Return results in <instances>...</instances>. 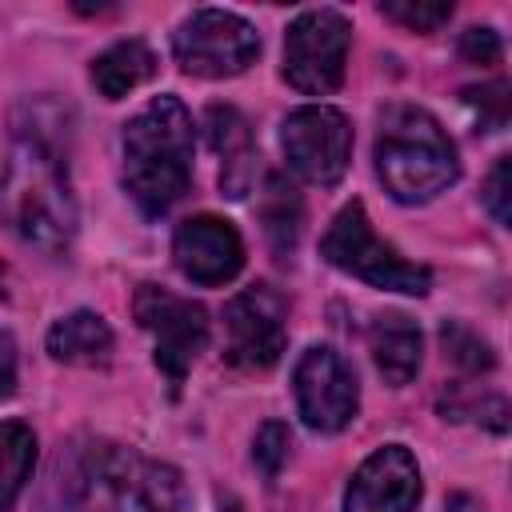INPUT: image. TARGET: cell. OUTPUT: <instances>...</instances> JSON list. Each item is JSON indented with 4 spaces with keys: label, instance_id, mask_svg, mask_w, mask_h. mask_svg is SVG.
<instances>
[{
    "label": "cell",
    "instance_id": "ac0fdd59",
    "mask_svg": "<svg viewBox=\"0 0 512 512\" xmlns=\"http://www.w3.org/2000/svg\"><path fill=\"white\" fill-rule=\"evenodd\" d=\"M36 464V436L28 424L20 420H4L0 424V512H8Z\"/></svg>",
    "mask_w": 512,
    "mask_h": 512
},
{
    "label": "cell",
    "instance_id": "7c38bea8",
    "mask_svg": "<svg viewBox=\"0 0 512 512\" xmlns=\"http://www.w3.org/2000/svg\"><path fill=\"white\" fill-rule=\"evenodd\" d=\"M420 504V468L404 444L376 448L348 480L344 512H412Z\"/></svg>",
    "mask_w": 512,
    "mask_h": 512
},
{
    "label": "cell",
    "instance_id": "603a6c76",
    "mask_svg": "<svg viewBox=\"0 0 512 512\" xmlns=\"http://www.w3.org/2000/svg\"><path fill=\"white\" fill-rule=\"evenodd\" d=\"M484 208L496 216V224H512V156H500L484 180Z\"/></svg>",
    "mask_w": 512,
    "mask_h": 512
},
{
    "label": "cell",
    "instance_id": "d6986e66",
    "mask_svg": "<svg viewBox=\"0 0 512 512\" xmlns=\"http://www.w3.org/2000/svg\"><path fill=\"white\" fill-rule=\"evenodd\" d=\"M264 232H268V240H272V248L280 252V256H288L292 248H296V240H300V224H304V204H300V196H296V188L280 176V172H272L268 180H264Z\"/></svg>",
    "mask_w": 512,
    "mask_h": 512
},
{
    "label": "cell",
    "instance_id": "5bb4252c",
    "mask_svg": "<svg viewBox=\"0 0 512 512\" xmlns=\"http://www.w3.org/2000/svg\"><path fill=\"white\" fill-rule=\"evenodd\" d=\"M204 128H208V140L220 156V188L232 200H244L252 188V176H256V164H252L256 152H252L248 120L232 104H212L204 112Z\"/></svg>",
    "mask_w": 512,
    "mask_h": 512
},
{
    "label": "cell",
    "instance_id": "e0dca14e",
    "mask_svg": "<svg viewBox=\"0 0 512 512\" xmlns=\"http://www.w3.org/2000/svg\"><path fill=\"white\" fill-rule=\"evenodd\" d=\"M156 72V56L144 40H120L112 48H104L96 60H92V84L100 88V96L108 100H120L128 96L132 88H140L148 76Z\"/></svg>",
    "mask_w": 512,
    "mask_h": 512
},
{
    "label": "cell",
    "instance_id": "83f0119b",
    "mask_svg": "<svg viewBox=\"0 0 512 512\" xmlns=\"http://www.w3.org/2000/svg\"><path fill=\"white\" fill-rule=\"evenodd\" d=\"M0 292H4V272H0Z\"/></svg>",
    "mask_w": 512,
    "mask_h": 512
},
{
    "label": "cell",
    "instance_id": "2e32d148",
    "mask_svg": "<svg viewBox=\"0 0 512 512\" xmlns=\"http://www.w3.org/2000/svg\"><path fill=\"white\" fill-rule=\"evenodd\" d=\"M48 352L60 364H80V368H100L112 360V328L96 312H68L64 320L52 324L48 332Z\"/></svg>",
    "mask_w": 512,
    "mask_h": 512
},
{
    "label": "cell",
    "instance_id": "7402d4cb",
    "mask_svg": "<svg viewBox=\"0 0 512 512\" xmlns=\"http://www.w3.org/2000/svg\"><path fill=\"white\" fill-rule=\"evenodd\" d=\"M288 448H292V432H288V424L268 420V424L256 432L252 460H256V468H260L268 480H276V476H280V468H284V460H288Z\"/></svg>",
    "mask_w": 512,
    "mask_h": 512
},
{
    "label": "cell",
    "instance_id": "ba28073f",
    "mask_svg": "<svg viewBox=\"0 0 512 512\" xmlns=\"http://www.w3.org/2000/svg\"><path fill=\"white\" fill-rule=\"evenodd\" d=\"M280 144L296 176H304L308 184L332 188L348 172V160H352V124L340 108L304 104L284 116Z\"/></svg>",
    "mask_w": 512,
    "mask_h": 512
},
{
    "label": "cell",
    "instance_id": "8fae6325",
    "mask_svg": "<svg viewBox=\"0 0 512 512\" xmlns=\"http://www.w3.org/2000/svg\"><path fill=\"white\" fill-rule=\"evenodd\" d=\"M228 360L236 368H272L288 340V304L276 288L252 284L224 308Z\"/></svg>",
    "mask_w": 512,
    "mask_h": 512
},
{
    "label": "cell",
    "instance_id": "30bf717a",
    "mask_svg": "<svg viewBox=\"0 0 512 512\" xmlns=\"http://www.w3.org/2000/svg\"><path fill=\"white\" fill-rule=\"evenodd\" d=\"M292 384H296V408L312 432H340L356 420L360 388H356V372L344 364L340 352L324 344L308 348L296 360Z\"/></svg>",
    "mask_w": 512,
    "mask_h": 512
},
{
    "label": "cell",
    "instance_id": "4316f807",
    "mask_svg": "<svg viewBox=\"0 0 512 512\" xmlns=\"http://www.w3.org/2000/svg\"><path fill=\"white\" fill-rule=\"evenodd\" d=\"M448 512H488L476 496H468V492H456V496H448Z\"/></svg>",
    "mask_w": 512,
    "mask_h": 512
},
{
    "label": "cell",
    "instance_id": "44dd1931",
    "mask_svg": "<svg viewBox=\"0 0 512 512\" xmlns=\"http://www.w3.org/2000/svg\"><path fill=\"white\" fill-rule=\"evenodd\" d=\"M380 12L412 32H436L440 24H448L452 4H444V0H384Z\"/></svg>",
    "mask_w": 512,
    "mask_h": 512
},
{
    "label": "cell",
    "instance_id": "cb8c5ba5",
    "mask_svg": "<svg viewBox=\"0 0 512 512\" xmlns=\"http://www.w3.org/2000/svg\"><path fill=\"white\" fill-rule=\"evenodd\" d=\"M464 104L476 108L480 124L488 128H500L508 120V84H484V88H464Z\"/></svg>",
    "mask_w": 512,
    "mask_h": 512
},
{
    "label": "cell",
    "instance_id": "277c9868",
    "mask_svg": "<svg viewBox=\"0 0 512 512\" xmlns=\"http://www.w3.org/2000/svg\"><path fill=\"white\" fill-rule=\"evenodd\" d=\"M180 472L120 444H96L72 484V512H176Z\"/></svg>",
    "mask_w": 512,
    "mask_h": 512
},
{
    "label": "cell",
    "instance_id": "9c48e42d",
    "mask_svg": "<svg viewBox=\"0 0 512 512\" xmlns=\"http://www.w3.org/2000/svg\"><path fill=\"white\" fill-rule=\"evenodd\" d=\"M136 320L156 340V368L172 380V388H180V380L192 368L196 352H204V344H208V312H204V304L172 296L168 288H156V284H140Z\"/></svg>",
    "mask_w": 512,
    "mask_h": 512
},
{
    "label": "cell",
    "instance_id": "3957f363",
    "mask_svg": "<svg viewBox=\"0 0 512 512\" xmlns=\"http://www.w3.org/2000/svg\"><path fill=\"white\" fill-rule=\"evenodd\" d=\"M376 172L392 192V200L424 204L460 176V164L448 132L432 112L416 104H392L380 116Z\"/></svg>",
    "mask_w": 512,
    "mask_h": 512
},
{
    "label": "cell",
    "instance_id": "9a60e30c",
    "mask_svg": "<svg viewBox=\"0 0 512 512\" xmlns=\"http://www.w3.org/2000/svg\"><path fill=\"white\" fill-rule=\"evenodd\" d=\"M368 348H372V360L380 368V376L400 388L408 384L416 372H420V356H424V340H420V328L400 316V312H384L372 320L368 328Z\"/></svg>",
    "mask_w": 512,
    "mask_h": 512
},
{
    "label": "cell",
    "instance_id": "8992f818",
    "mask_svg": "<svg viewBox=\"0 0 512 512\" xmlns=\"http://www.w3.org/2000/svg\"><path fill=\"white\" fill-rule=\"evenodd\" d=\"M352 24L336 8H308L284 36V80L304 96H328L344 80Z\"/></svg>",
    "mask_w": 512,
    "mask_h": 512
},
{
    "label": "cell",
    "instance_id": "5b68a950",
    "mask_svg": "<svg viewBox=\"0 0 512 512\" xmlns=\"http://www.w3.org/2000/svg\"><path fill=\"white\" fill-rule=\"evenodd\" d=\"M320 252L328 264H336L340 272H352L360 280H368L372 288H388V292H408V296H424L432 288V272L424 264L404 260L392 244H384L372 232V220L364 212L360 200L344 204L332 220V228L320 240Z\"/></svg>",
    "mask_w": 512,
    "mask_h": 512
},
{
    "label": "cell",
    "instance_id": "7a4b0ae2",
    "mask_svg": "<svg viewBox=\"0 0 512 512\" xmlns=\"http://www.w3.org/2000/svg\"><path fill=\"white\" fill-rule=\"evenodd\" d=\"M124 188L144 216H164L192 184V116L176 96H156L120 136Z\"/></svg>",
    "mask_w": 512,
    "mask_h": 512
},
{
    "label": "cell",
    "instance_id": "d4e9b609",
    "mask_svg": "<svg viewBox=\"0 0 512 512\" xmlns=\"http://www.w3.org/2000/svg\"><path fill=\"white\" fill-rule=\"evenodd\" d=\"M500 36L492 32V28H468V32H460V56L468 60V64H480V68H488V64H500Z\"/></svg>",
    "mask_w": 512,
    "mask_h": 512
},
{
    "label": "cell",
    "instance_id": "484cf974",
    "mask_svg": "<svg viewBox=\"0 0 512 512\" xmlns=\"http://www.w3.org/2000/svg\"><path fill=\"white\" fill-rule=\"evenodd\" d=\"M16 384V344L8 332H0V400L12 392Z\"/></svg>",
    "mask_w": 512,
    "mask_h": 512
},
{
    "label": "cell",
    "instance_id": "6da1fadb",
    "mask_svg": "<svg viewBox=\"0 0 512 512\" xmlns=\"http://www.w3.org/2000/svg\"><path fill=\"white\" fill-rule=\"evenodd\" d=\"M4 224L32 248L64 252L76 236V200L60 144L36 124L16 132V144L0 176Z\"/></svg>",
    "mask_w": 512,
    "mask_h": 512
},
{
    "label": "cell",
    "instance_id": "4fadbf2b",
    "mask_svg": "<svg viewBox=\"0 0 512 512\" xmlns=\"http://www.w3.org/2000/svg\"><path fill=\"white\" fill-rule=\"evenodd\" d=\"M172 256L192 284H224L244 268V240L220 216H192L176 228Z\"/></svg>",
    "mask_w": 512,
    "mask_h": 512
},
{
    "label": "cell",
    "instance_id": "52a82bcc",
    "mask_svg": "<svg viewBox=\"0 0 512 512\" xmlns=\"http://www.w3.org/2000/svg\"><path fill=\"white\" fill-rule=\"evenodd\" d=\"M172 52H176V64L184 72L224 80V76H240L260 56V36L236 12L200 8L176 28Z\"/></svg>",
    "mask_w": 512,
    "mask_h": 512
},
{
    "label": "cell",
    "instance_id": "ffe728a7",
    "mask_svg": "<svg viewBox=\"0 0 512 512\" xmlns=\"http://www.w3.org/2000/svg\"><path fill=\"white\" fill-rule=\"evenodd\" d=\"M440 340H444V352H448L464 372H492L496 352H492V344H488L484 336H476L472 328L448 320V324L440 328Z\"/></svg>",
    "mask_w": 512,
    "mask_h": 512
}]
</instances>
